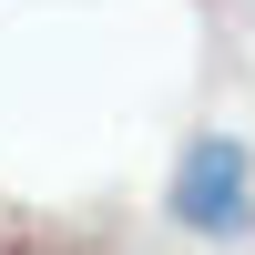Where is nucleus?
Listing matches in <instances>:
<instances>
[{"mask_svg":"<svg viewBox=\"0 0 255 255\" xmlns=\"http://www.w3.org/2000/svg\"><path fill=\"white\" fill-rule=\"evenodd\" d=\"M163 215H174L184 235L235 245L245 225H255V163H245V143L235 133H194L184 163H174V184H163Z\"/></svg>","mask_w":255,"mask_h":255,"instance_id":"nucleus-1","label":"nucleus"}]
</instances>
